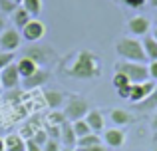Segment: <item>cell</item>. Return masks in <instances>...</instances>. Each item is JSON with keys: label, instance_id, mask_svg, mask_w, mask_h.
Listing matches in <instances>:
<instances>
[{"label": "cell", "instance_id": "17", "mask_svg": "<svg viewBox=\"0 0 157 151\" xmlns=\"http://www.w3.org/2000/svg\"><path fill=\"white\" fill-rule=\"evenodd\" d=\"M4 149L6 151H26V141L20 137V133H10L4 139Z\"/></svg>", "mask_w": 157, "mask_h": 151}, {"label": "cell", "instance_id": "28", "mask_svg": "<svg viewBox=\"0 0 157 151\" xmlns=\"http://www.w3.org/2000/svg\"><path fill=\"white\" fill-rule=\"evenodd\" d=\"M16 8H18V4H14L12 0H0V12H2L4 16H6V14H12Z\"/></svg>", "mask_w": 157, "mask_h": 151}, {"label": "cell", "instance_id": "10", "mask_svg": "<svg viewBox=\"0 0 157 151\" xmlns=\"http://www.w3.org/2000/svg\"><path fill=\"white\" fill-rule=\"evenodd\" d=\"M149 28H151V22H149L147 16H133V18L127 20V30H129L135 38H139V36H147Z\"/></svg>", "mask_w": 157, "mask_h": 151}, {"label": "cell", "instance_id": "36", "mask_svg": "<svg viewBox=\"0 0 157 151\" xmlns=\"http://www.w3.org/2000/svg\"><path fill=\"white\" fill-rule=\"evenodd\" d=\"M6 24H8V20H6V16L0 12V34H2L4 30H6Z\"/></svg>", "mask_w": 157, "mask_h": 151}, {"label": "cell", "instance_id": "22", "mask_svg": "<svg viewBox=\"0 0 157 151\" xmlns=\"http://www.w3.org/2000/svg\"><path fill=\"white\" fill-rule=\"evenodd\" d=\"M20 6H22L32 18H36V16L42 14V0H22Z\"/></svg>", "mask_w": 157, "mask_h": 151}, {"label": "cell", "instance_id": "26", "mask_svg": "<svg viewBox=\"0 0 157 151\" xmlns=\"http://www.w3.org/2000/svg\"><path fill=\"white\" fill-rule=\"evenodd\" d=\"M48 121H50V125H62V123H66L64 111H50V115H48Z\"/></svg>", "mask_w": 157, "mask_h": 151}, {"label": "cell", "instance_id": "7", "mask_svg": "<svg viewBox=\"0 0 157 151\" xmlns=\"http://www.w3.org/2000/svg\"><path fill=\"white\" fill-rule=\"evenodd\" d=\"M155 85H157V81H153V80H147V81H143V84H131L129 101H131L133 105L139 104V101H143V100H145V97L155 89Z\"/></svg>", "mask_w": 157, "mask_h": 151}, {"label": "cell", "instance_id": "18", "mask_svg": "<svg viewBox=\"0 0 157 151\" xmlns=\"http://www.w3.org/2000/svg\"><path fill=\"white\" fill-rule=\"evenodd\" d=\"M10 16H12V24H14V26L18 28V30H22V28H24V26H26V24L32 20V16L28 14V12L24 10L22 6H18V8H16V10L10 14Z\"/></svg>", "mask_w": 157, "mask_h": 151}, {"label": "cell", "instance_id": "15", "mask_svg": "<svg viewBox=\"0 0 157 151\" xmlns=\"http://www.w3.org/2000/svg\"><path fill=\"white\" fill-rule=\"evenodd\" d=\"M50 77L48 74V70H44V68H40L38 72H36L34 76L26 77V80H20V85H22L24 89H34V88H40V85L46 84V80Z\"/></svg>", "mask_w": 157, "mask_h": 151}, {"label": "cell", "instance_id": "13", "mask_svg": "<svg viewBox=\"0 0 157 151\" xmlns=\"http://www.w3.org/2000/svg\"><path fill=\"white\" fill-rule=\"evenodd\" d=\"M16 68H18L20 80H26V77L34 76L36 72L40 70V66H38V64H36L32 58H28V56H22V58L18 60V64H16Z\"/></svg>", "mask_w": 157, "mask_h": 151}, {"label": "cell", "instance_id": "20", "mask_svg": "<svg viewBox=\"0 0 157 151\" xmlns=\"http://www.w3.org/2000/svg\"><path fill=\"white\" fill-rule=\"evenodd\" d=\"M141 44H143V50H145L147 62H155L157 60V40L153 36H145L141 40Z\"/></svg>", "mask_w": 157, "mask_h": 151}, {"label": "cell", "instance_id": "46", "mask_svg": "<svg viewBox=\"0 0 157 151\" xmlns=\"http://www.w3.org/2000/svg\"><path fill=\"white\" fill-rule=\"evenodd\" d=\"M153 151H157V147H155V149H153Z\"/></svg>", "mask_w": 157, "mask_h": 151}, {"label": "cell", "instance_id": "33", "mask_svg": "<svg viewBox=\"0 0 157 151\" xmlns=\"http://www.w3.org/2000/svg\"><path fill=\"white\" fill-rule=\"evenodd\" d=\"M147 70H149V80L157 81V60H155V62H149V64H147Z\"/></svg>", "mask_w": 157, "mask_h": 151}, {"label": "cell", "instance_id": "12", "mask_svg": "<svg viewBox=\"0 0 157 151\" xmlns=\"http://www.w3.org/2000/svg\"><path fill=\"white\" fill-rule=\"evenodd\" d=\"M60 143H64V147H68V149L78 147V137L74 133L72 121H66V123L60 125Z\"/></svg>", "mask_w": 157, "mask_h": 151}, {"label": "cell", "instance_id": "3", "mask_svg": "<svg viewBox=\"0 0 157 151\" xmlns=\"http://www.w3.org/2000/svg\"><path fill=\"white\" fill-rule=\"evenodd\" d=\"M115 72L127 76V80L131 84H143V81L149 80V70H147V64H137V62H123L119 60L115 64Z\"/></svg>", "mask_w": 157, "mask_h": 151}, {"label": "cell", "instance_id": "24", "mask_svg": "<svg viewBox=\"0 0 157 151\" xmlns=\"http://www.w3.org/2000/svg\"><path fill=\"white\" fill-rule=\"evenodd\" d=\"M72 127H74V133H76V137H78V139H80V137H86V135H90V133H92V129H90V125L86 123V119L74 121V123H72Z\"/></svg>", "mask_w": 157, "mask_h": 151}, {"label": "cell", "instance_id": "41", "mask_svg": "<svg viewBox=\"0 0 157 151\" xmlns=\"http://www.w3.org/2000/svg\"><path fill=\"white\" fill-rule=\"evenodd\" d=\"M12 2H14V4H18V6H20V4H22V0H12Z\"/></svg>", "mask_w": 157, "mask_h": 151}, {"label": "cell", "instance_id": "8", "mask_svg": "<svg viewBox=\"0 0 157 151\" xmlns=\"http://www.w3.org/2000/svg\"><path fill=\"white\" fill-rule=\"evenodd\" d=\"M18 84H20V76H18L16 64H10V66L0 70V85H2V89H14L18 88Z\"/></svg>", "mask_w": 157, "mask_h": 151}, {"label": "cell", "instance_id": "25", "mask_svg": "<svg viewBox=\"0 0 157 151\" xmlns=\"http://www.w3.org/2000/svg\"><path fill=\"white\" fill-rule=\"evenodd\" d=\"M127 85H131V81L127 80V76L115 72V74H113V88L115 89H121V88H127Z\"/></svg>", "mask_w": 157, "mask_h": 151}, {"label": "cell", "instance_id": "4", "mask_svg": "<svg viewBox=\"0 0 157 151\" xmlns=\"http://www.w3.org/2000/svg\"><path fill=\"white\" fill-rule=\"evenodd\" d=\"M90 111V104L80 96H72L68 101H66V108H64V115H66V121H80L88 115Z\"/></svg>", "mask_w": 157, "mask_h": 151}, {"label": "cell", "instance_id": "2", "mask_svg": "<svg viewBox=\"0 0 157 151\" xmlns=\"http://www.w3.org/2000/svg\"><path fill=\"white\" fill-rule=\"evenodd\" d=\"M115 52H117V56L123 60V62H137V64H145L147 62L143 44H141V40H137V38L125 36V38L117 40Z\"/></svg>", "mask_w": 157, "mask_h": 151}, {"label": "cell", "instance_id": "31", "mask_svg": "<svg viewBox=\"0 0 157 151\" xmlns=\"http://www.w3.org/2000/svg\"><path fill=\"white\" fill-rule=\"evenodd\" d=\"M42 151H62L60 141H56V139H48V141H46V145L42 147Z\"/></svg>", "mask_w": 157, "mask_h": 151}, {"label": "cell", "instance_id": "37", "mask_svg": "<svg viewBox=\"0 0 157 151\" xmlns=\"http://www.w3.org/2000/svg\"><path fill=\"white\" fill-rule=\"evenodd\" d=\"M151 127H153V131L157 133V111L153 113V117H151Z\"/></svg>", "mask_w": 157, "mask_h": 151}, {"label": "cell", "instance_id": "9", "mask_svg": "<svg viewBox=\"0 0 157 151\" xmlns=\"http://www.w3.org/2000/svg\"><path fill=\"white\" fill-rule=\"evenodd\" d=\"M101 141H104V145L107 149H119V147H123V143H125V131L119 129V127L105 129Z\"/></svg>", "mask_w": 157, "mask_h": 151}, {"label": "cell", "instance_id": "11", "mask_svg": "<svg viewBox=\"0 0 157 151\" xmlns=\"http://www.w3.org/2000/svg\"><path fill=\"white\" fill-rule=\"evenodd\" d=\"M24 56H28V58H32L36 64H38L40 68H42V64L50 62V60L56 58V54H54V50L50 46H38V48H30V50L26 52Z\"/></svg>", "mask_w": 157, "mask_h": 151}, {"label": "cell", "instance_id": "39", "mask_svg": "<svg viewBox=\"0 0 157 151\" xmlns=\"http://www.w3.org/2000/svg\"><path fill=\"white\" fill-rule=\"evenodd\" d=\"M147 2H149V4H151L153 8H157V0H147Z\"/></svg>", "mask_w": 157, "mask_h": 151}, {"label": "cell", "instance_id": "21", "mask_svg": "<svg viewBox=\"0 0 157 151\" xmlns=\"http://www.w3.org/2000/svg\"><path fill=\"white\" fill-rule=\"evenodd\" d=\"M135 109H139V111H155L157 109V85L143 101L135 104Z\"/></svg>", "mask_w": 157, "mask_h": 151}, {"label": "cell", "instance_id": "27", "mask_svg": "<svg viewBox=\"0 0 157 151\" xmlns=\"http://www.w3.org/2000/svg\"><path fill=\"white\" fill-rule=\"evenodd\" d=\"M14 58H16L14 52H0V70L10 66V64H14Z\"/></svg>", "mask_w": 157, "mask_h": 151}, {"label": "cell", "instance_id": "30", "mask_svg": "<svg viewBox=\"0 0 157 151\" xmlns=\"http://www.w3.org/2000/svg\"><path fill=\"white\" fill-rule=\"evenodd\" d=\"M46 133H48V139L60 141V125H48V127H46Z\"/></svg>", "mask_w": 157, "mask_h": 151}, {"label": "cell", "instance_id": "34", "mask_svg": "<svg viewBox=\"0 0 157 151\" xmlns=\"http://www.w3.org/2000/svg\"><path fill=\"white\" fill-rule=\"evenodd\" d=\"M76 151H107V147L101 143V145H92V147H78Z\"/></svg>", "mask_w": 157, "mask_h": 151}, {"label": "cell", "instance_id": "23", "mask_svg": "<svg viewBox=\"0 0 157 151\" xmlns=\"http://www.w3.org/2000/svg\"><path fill=\"white\" fill-rule=\"evenodd\" d=\"M101 143H104V141H101L100 133H90V135L78 139V147H92V145H101Z\"/></svg>", "mask_w": 157, "mask_h": 151}, {"label": "cell", "instance_id": "1", "mask_svg": "<svg viewBox=\"0 0 157 151\" xmlns=\"http://www.w3.org/2000/svg\"><path fill=\"white\" fill-rule=\"evenodd\" d=\"M64 74L74 80L92 81L101 76V58L92 50H80L72 58V62L64 68Z\"/></svg>", "mask_w": 157, "mask_h": 151}, {"label": "cell", "instance_id": "44", "mask_svg": "<svg viewBox=\"0 0 157 151\" xmlns=\"http://www.w3.org/2000/svg\"><path fill=\"white\" fill-rule=\"evenodd\" d=\"M0 104H2V97H0Z\"/></svg>", "mask_w": 157, "mask_h": 151}, {"label": "cell", "instance_id": "14", "mask_svg": "<svg viewBox=\"0 0 157 151\" xmlns=\"http://www.w3.org/2000/svg\"><path fill=\"white\" fill-rule=\"evenodd\" d=\"M84 119H86V123L90 125L92 133H100V131H104V127H105V119H104V113H101L100 109H90L88 115H86Z\"/></svg>", "mask_w": 157, "mask_h": 151}, {"label": "cell", "instance_id": "42", "mask_svg": "<svg viewBox=\"0 0 157 151\" xmlns=\"http://www.w3.org/2000/svg\"><path fill=\"white\" fill-rule=\"evenodd\" d=\"M62 151H76V149H68V147H62Z\"/></svg>", "mask_w": 157, "mask_h": 151}, {"label": "cell", "instance_id": "5", "mask_svg": "<svg viewBox=\"0 0 157 151\" xmlns=\"http://www.w3.org/2000/svg\"><path fill=\"white\" fill-rule=\"evenodd\" d=\"M22 38L26 40V42H32V44H36V42H40V40L46 36V26H44V22L42 20H38V18H32L30 22L26 24V26L22 28Z\"/></svg>", "mask_w": 157, "mask_h": 151}, {"label": "cell", "instance_id": "32", "mask_svg": "<svg viewBox=\"0 0 157 151\" xmlns=\"http://www.w3.org/2000/svg\"><path fill=\"white\" fill-rule=\"evenodd\" d=\"M121 2L125 4L127 8H141V6H145L147 0H121Z\"/></svg>", "mask_w": 157, "mask_h": 151}, {"label": "cell", "instance_id": "40", "mask_svg": "<svg viewBox=\"0 0 157 151\" xmlns=\"http://www.w3.org/2000/svg\"><path fill=\"white\" fill-rule=\"evenodd\" d=\"M151 36H153V38L157 40V28H155V30H153V34H151Z\"/></svg>", "mask_w": 157, "mask_h": 151}, {"label": "cell", "instance_id": "6", "mask_svg": "<svg viewBox=\"0 0 157 151\" xmlns=\"http://www.w3.org/2000/svg\"><path fill=\"white\" fill-rule=\"evenodd\" d=\"M22 42V34L16 28H6L0 34V52H16Z\"/></svg>", "mask_w": 157, "mask_h": 151}, {"label": "cell", "instance_id": "38", "mask_svg": "<svg viewBox=\"0 0 157 151\" xmlns=\"http://www.w3.org/2000/svg\"><path fill=\"white\" fill-rule=\"evenodd\" d=\"M0 151H6V149H4V139H2V137H0Z\"/></svg>", "mask_w": 157, "mask_h": 151}, {"label": "cell", "instance_id": "16", "mask_svg": "<svg viewBox=\"0 0 157 151\" xmlns=\"http://www.w3.org/2000/svg\"><path fill=\"white\" fill-rule=\"evenodd\" d=\"M109 119H111L113 125L123 127V125H129L131 121H133V115L123 108H113V109H109Z\"/></svg>", "mask_w": 157, "mask_h": 151}, {"label": "cell", "instance_id": "35", "mask_svg": "<svg viewBox=\"0 0 157 151\" xmlns=\"http://www.w3.org/2000/svg\"><path fill=\"white\" fill-rule=\"evenodd\" d=\"M26 151H42V147L38 143H34L32 139H26Z\"/></svg>", "mask_w": 157, "mask_h": 151}, {"label": "cell", "instance_id": "29", "mask_svg": "<svg viewBox=\"0 0 157 151\" xmlns=\"http://www.w3.org/2000/svg\"><path fill=\"white\" fill-rule=\"evenodd\" d=\"M32 141H34V143H38L40 147H44V145H46V141H48L46 129H38V131H34V137H32Z\"/></svg>", "mask_w": 157, "mask_h": 151}, {"label": "cell", "instance_id": "19", "mask_svg": "<svg viewBox=\"0 0 157 151\" xmlns=\"http://www.w3.org/2000/svg\"><path fill=\"white\" fill-rule=\"evenodd\" d=\"M44 100H46V104L50 105L52 109H60L66 97H64V93L58 92V89H48V92L44 93Z\"/></svg>", "mask_w": 157, "mask_h": 151}, {"label": "cell", "instance_id": "45", "mask_svg": "<svg viewBox=\"0 0 157 151\" xmlns=\"http://www.w3.org/2000/svg\"><path fill=\"white\" fill-rule=\"evenodd\" d=\"M0 92H2V85H0Z\"/></svg>", "mask_w": 157, "mask_h": 151}, {"label": "cell", "instance_id": "43", "mask_svg": "<svg viewBox=\"0 0 157 151\" xmlns=\"http://www.w3.org/2000/svg\"><path fill=\"white\" fill-rule=\"evenodd\" d=\"M155 24H157V14H155Z\"/></svg>", "mask_w": 157, "mask_h": 151}]
</instances>
